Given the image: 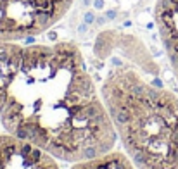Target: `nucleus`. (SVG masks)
I'll return each instance as SVG.
<instances>
[{
    "mask_svg": "<svg viewBox=\"0 0 178 169\" xmlns=\"http://www.w3.org/2000/svg\"><path fill=\"white\" fill-rule=\"evenodd\" d=\"M0 124L71 164L118 143L97 79L73 42L0 40Z\"/></svg>",
    "mask_w": 178,
    "mask_h": 169,
    "instance_id": "1",
    "label": "nucleus"
},
{
    "mask_svg": "<svg viewBox=\"0 0 178 169\" xmlns=\"http://www.w3.org/2000/svg\"><path fill=\"white\" fill-rule=\"evenodd\" d=\"M118 142L138 169H178V93L138 36L104 29L92 48Z\"/></svg>",
    "mask_w": 178,
    "mask_h": 169,
    "instance_id": "2",
    "label": "nucleus"
},
{
    "mask_svg": "<svg viewBox=\"0 0 178 169\" xmlns=\"http://www.w3.org/2000/svg\"><path fill=\"white\" fill-rule=\"evenodd\" d=\"M76 0H0V40L21 42L54 28Z\"/></svg>",
    "mask_w": 178,
    "mask_h": 169,
    "instance_id": "3",
    "label": "nucleus"
},
{
    "mask_svg": "<svg viewBox=\"0 0 178 169\" xmlns=\"http://www.w3.org/2000/svg\"><path fill=\"white\" fill-rule=\"evenodd\" d=\"M59 159L24 138L0 135V169H61Z\"/></svg>",
    "mask_w": 178,
    "mask_h": 169,
    "instance_id": "4",
    "label": "nucleus"
},
{
    "mask_svg": "<svg viewBox=\"0 0 178 169\" xmlns=\"http://www.w3.org/2000/svg\"><path fill=\"white\" fill-rule=\"evenodd\" d=\"M154 21L178 84V0H156Z\"/></svg>",
    "mask_w": 178,
    "mask_h": 169,
    "instance_id": "5",
    "label": "nucleus"
},
{
    "mask_svg": "<svg viewBox=\"0 0 178 169\" xmlns=\"http://www.w3.org/2000/svg\"><path fill=\"white\" fill-rule=\"evenodd\" d=\"M69 169H138L124 150L113 148L106 153L71 164Z\"/></svg>",
    "mask_w": 178,
    "mask_h": 169,
    "instance_id": "6",
    "label": "nucleus"
}]
</instances>
